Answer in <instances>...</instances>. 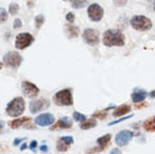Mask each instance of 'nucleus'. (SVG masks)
I'll list each match as a JSON object with an SVG mask.
<instances>
[{
	"mask_svg": "<svg viewBox=\"0 0 155 154\" xmlns=\"http://www.w3.org/2000/svg\"><path fill=\"white\" fill-rule=\"evenodd\" d=\"M102 43L107 47H121L126 43V37L119 29H108L102 35Z\"/></svg>",
	"mask_w": 155,
	"mask_h": 154,
	"instance_id": "nucleus-1",
	"label": "nucleus"
},
{
	"mask_svg": "<svg viewBox=\"0 0 155 154\" xmlns=\"http://www.w3.org/2000/svg\"><path fill=\"white\" fill-rule=\"evenodd\" d=\"M25 112V100L23 97L14 98L6 107V114L12 118H17L21 116Z\"/></svg>",
	"mask_w": 155,
	"mask_h": 154,
	"instance_id": "nucleus-2",
	"label": "nucleus"
},
{
	"mask_svg": "<svg viewBox=\"0 0 155 154\" xmlns=\"http://www.w3.org/2000/svg\"><path fill=\"white\" fill-rule=\"evenodd\" d=\"M53 102L58 107H70L73 105L72 89H62L53 96Z\"/></svg>",
	"mask_w": 155,
	"mask_h": 154,
	"instance_id": "nucleus-3",
	"label": "nucleus"
},
{
	"mask_svg": "<svg viewBox=\"0 0 155 154\" xmlns=\"http://www.w3.org/2000/svg\"><path fill=\"white\" fill-rule=\"evenodd\" d=\"M130 25L137 32H147L153 27L152 20L143 15H136L133 16L130 19Z\"/></svg>",
	"mask_w": 155,
	"mask_h": 154,
	"instance_id": "nucleus-4",
	"label": "nucleus"
},
{
	"mask_svg": "<svg viewBox=\"0 0 155 154\" xmlns=\"http://www.w3.org/2000/svg\"><path fill=\"white\" fill-rule=\"evenodd\" d=\"M2 61L5 65L7 66V68H10V69H18L21 64V62H23V56L20 55L18 52H16V51H10V52H8L4 55V59H2Z\"/></svg>",
	"mask_w": 155,
	"mask_h": 154,
	"instance_id": "nucleus-5",
	"label": "nucleus"
},
{
	"mask_svg": "<svg viewBox=\"0 0 155 154\" xmlns=\"http://www.w3.org/2000/svg\"><path fill=\"white\" fill-rule=\"evenodd\" d=\"M34 39H35V37L29 33H20L16 36L15 46L20 51L26 50L27 47H29L33 44Z\"/></svg>",
	"mask_w": 155,
	"mask_h": 154,
	"instance_id": "nucleus-6",
	"label": "nucleus"
},
{
	"mask_svg": "<svg viewBox=\"0 0 155 154\" xmlns=\"http://www.w3.org/2000/svg\"><path fill=\"white\" fill-rule=\"evenodd\" d=\"M82 37H83V41L88 45H90V46H97L99 42H100L99 32L93 29V28H87V29H84L83 34H82Z\"/></svg>",
	"mask_w": 155,
	"mask_h": 154,
	"instance_id": "nucleus-7",
	"label": "nucleus"
},
{
	"mask_svg": "<svg viewBox=\"0 0 155 154\" xmlns=\"http://www.w3.org/2000/svg\"><path fill=\"white\" fill-rule=\"evenodd\" d=\"M134 137V133L132 131H128V129H123L119 133H117V135L115 136V143H116L118 146H126L128 145L130 141Z\"/></svg>",
	"mask_w": 155,
	"mask_h": 154,
	"instance_id": "nucleus-8",
	"label": "nucleus"
},
{
	"mask_svg": "<svg viewBox=\"0 0 155 154\" xmlns=\"http://www.w3.org/2000/svg\"><path fill=\"white\" fill-rule=\"evenodd\" d=\"M50 100H47L46 98H38V99H34L31 101L29 104V112L31 114H37V112L45 110L50 107Z\"/></svg>",
	"mask_w": 155,
	"mask_h": 154,
	"instance_id": "nucleus-9",
	"label": "nucleus"
},
{
	"mask_svg": "<svg viewBox=\"0 0 155 154\" xmlns=\"http://www.w3.org/2000/svg\"><path fill=\"white\" fill-rule=\"evenodd\" d=\"M21 91L26 97L31 98V99H35L38 96L39 89L37 85L31 83L29 81H23L21 82Z\"/></svg>",
	"mask_w": 155,
	"mask_h": 154,
	"instance_id": "nucleus-10",
	"label": "nucleus"
},
{
	"mask_svg": "<svg viewBox=\"0 0 155 154\" xmlns=\"http://www.w3.org/2000/svg\"><path fill=\"white\" fill-rule=\"evenodd\" d=\"M88 16L92 22H100L104 17V8L101 7L99 4L90 5L88 8Z\"/></svg>",
	"mask_w": 155,
	"mask_h": 154,
	"instance_id": "nucleus-11",
	"label": "nucleus"
},
{
	"mask_svg": "<svg viewBox=\"0 0 155 154\" xmlns=\"http://www.w3.org/2000/svg\"><path fill=\"white\" fill-rule=\"evenodd\" d=\"M55 122V117L53 114H50V112H44V114H41L37 117L34 118V123L37 126H42V127H45V126H51L53 125Z\"/></svg>",
	"mask_w": 155,
	"mask_h": 154,
	"instance_id": "nucleus-12",
	"label": "nucleus"
},
{
	"mask_svg": "<svg viewBox=\"0 0 155 154\" xmlns=\"http://www.w3.org/2000/svg\"><path fill=\"white\" fill-rule=\"evenodd\" d=\"M31 117H21V118H15V119L10 120L8 123V126L12 129H17V128L24 127V128H34L35 126H31L28 124L31 123Z\"/></svg>",
	"mask_w": 155,
	"mask_h": 154,
	"instance_id": "nucleus-13",
	"label": "nucleus"
},
{
	"mask_svg": "<svg viewBox=\"0 0 155 154\" xmlns=\"http://www.w3.org/2000/svg\"><path fill=\"white\" fill-rule=\"evenodd\" d=\"M73 124L68 117H62L61 119H58L55 124L52 125L50 127V131H60V129H70L72 128Z\"/></svg>",
	"mask_w": 155,
	"mask_h": 154,
	"instance_id": "nucleus-14",
	"label": "nucleus"
},
{
	"mask_svg": "<svg viewBox=\"0 0 155 154\" xmlns=\"http://www.w3.org/2000/svg\"><path fill=\"white\" fill-rule=\"evenodd\" d=\"M147 91H145L144 89H140V88H135L134 91L132 93V101L135 102V104H138V102H143L146 97H147Z\"/></svg>",
	"mask_w": 155,
	"mask_h": 154,
	"instance_id": "nucleus-15",
	"label": "nucleus"
},
{
	"mask_svg": "<svg viewBox=\"0 0 155 154\" xmlns=\"http://www.w3.org/2000/svg\"><path fill=\"white\" fill-rule=\"evenodd\" d=\"M64 33L69 38H75L80 34V28L78 26H74L72 24H65L64 25Z\"/></svg>",
	"mask_w": 155,
	"mask_h": 154,
	"instance_id": "nucleus-16",
	"label": "nucleus"
},
{
	"mask_svg": "<svg viewBox=\"0 0 155 154\" xmlns=\"http://www.w3.org/2000/svg\"><path fill=\"white\" fill-rule=\"evenodd\" d=\"M132 110V107L127 104H124V105H120L118 107H115V110L113 112V116L114 117H124L125 115H127L129 114Z\"/></svg>",
	"mask_w": 155,
	"mask_h": 154,
	"instance_id": "nucleus-17",
	"label": "nucleus"
},
{
	"mask_svg": "<svg viewBox=\"0 0 155 154\" xmlns=\"http://www.w3.org/2000/svg\"><path fill=\"white\" fill-rule=\"evenodd\" d=\"M110 141H111V134H106L97 139V144H98V146L104 147L106 150V149L109 146Z\"/></svg>",
	"mask_w": 155,
	"mask_h": 154,
	"instance_id": "nucleus-18",
	"label": "nucleus"
},
{
	"mask_svg": "<svg viewBox=\"0 0 155 154\" xmlns=\"http://www.w3.org/2000/svg\"><path fill=\"white\" fill-rule=\"evenodd\" d=\"M143 127L146 132L154 133V131H155V117H154V116H152V117L147 118V119L144 122Z\"/></svg>",
	"mask_w": 155,
	"mask_h": 154,
	"instance_id": "nucleus-19",
	"label": "nucleus"
},
{
	"mask_svg": "<svg viewBox=\"0 0 155 154\" xmlns=\"http://www.w3.org/2000/svg\"><path fill=\"white\" fill-rule=\"evenodd\" d=\"M96 126H97V119H94V118L85 119L84 122H82L80 124V128L82 131H88V129H91V128L96 127Z\"/></svg>",
	"mask_w": 155,
	"mask_h": 154,
	"instance_id": "nucleus-20",
	"label": "nucleus"
},
{
	"mask_svg": "<svg viewBox=\"0 0 155 154\" xmlns=\"http://www.w3.org/2000/svg\"><path fill=\"white\" fill-rule=\"evenodd\" d=\"M70 1L71 6L74 9H80V8L85 7L88 5V2H89V0H70Z\"/></svg>",
	"mask_w": 155,
	"mask_h": 154,
	"instance_id": "nucleus-21",
	"label": "nucleus"
},
{
	"mask_svg": "<svg viewBox=\"0 0 155 154\" xmlns=\"http://www.w3.org/2000/svg\"><path fill=\"white\" fill-rule=\"evenodd\" d=\"M107 117H108V112L105 110H97L92 114V118H94V119L105 120Z\"/></svg>",
	"mask_w": 155,
	"mask_h": 154,
	"instance_id": "nucleus-22",
	"label": "nucleus"
},
{
	"mask_svg": "<svg viewBox=\"0 0 155 154\" xmlns=\"http://www.w3.org/2000/svg\"><path fill=\"white\" fill-rule=\"evenodd\" d=\"M72 118H73V120L78 122V123H82V122H84L87 119V116L79 112H74L73 115H72Z\"/></svg>",
	"mask_w": 155,
	"mask_h": 154,
	"instance_id": "nucleus-23",
	"label": "nucleus"
},
{
	"mask_svg": "<svg viewBox=\"0 0 155 154\" xmlns=\"http://www.w3.org/2000/svg\"><path fill=\"white\" fill-rule=\"evenodd\" d=\"M70 149V145H68L65 143H63L62 141H60L58 139V142H56V150L58 152H66V151Z\"/></svg>",
	"mask_w": 155,
	"mask_h": 154,
	"instance_id": "nucleus-24",
	"label": "nucleus"
},
{
	"mask_svg": "<svg viewBox=\"0 0 155 154\" xmlns=\"http://www.w3.org/2000/svg\"><path fill=\"white\" fill-rule=\"evenodd\" d=\"M44 23H45V17H44V15L41 14V15L36 16L35 17V27L37 28V29H39Z\"/></svg>",
	"mask_w": 155,
	"mask_h": 154,
	"instance_id": "nucleus-25",
	"label": "nucleus"
},
{
	"mask_svg": "<svg viewBox=\"0 0 155 154\" xmlns=\"http://www.w3.org/2000/svg\"><path fill=\"white\" fill-rule=\"evenodd\" d=\"M19 12V5L17 2H12L9 5V14L10 15H17V12Z\"/></svg>",
	"mask_w": 155,
	"mask_h": 154,
	"instance_id": "nucleus-26",
	"label": "nucleus"
},
{
	"mask_svg": "<svg viewBox=\"0 0 155 154\" xmlns=\"http://www.w3.org/2000/svg\"><path fill=\"white\" fill-rule=\"evenodd\" d=\"M8 19V12L5 8H0V23L4 24Z\"/></svg>",
	"mask_w": 155,
	"mask_h": 154,
	"instance_id": "nucleus-27",
	"label": "nucleus"
},
{
	"mask_svg": "<svg viewBox=\"0 0 155 154\" xmlns=\"http://www.w3.org/2000/svg\"><path fill=\"white\" fill-rule=\"evenodd\" d=\"M60 141H62L63 143H65V144H68V145H72L74 143V139L72 137V136H62V137H60Z\"/></svg>",
	"mask_w": 155,
	"mask_h": 154,
	"instance_id": "nucleus-28",
	"label": "nucleus"
},
{
	"mask_svg": "<svg viewBox=\"0 0 155 154\" xmlns=\"http://www.w3.org/2000/svg\"><path fill=\"white\" fill-rule=\"evenodd\" d=\"M102 151H105V149L97 145V146H93V147H91V149H89V150H87V153L88 154H97V153H99V152H102Z\"/></svg>",
	"mask_w": 155,
	"mask_h": 154,
	"instance_id": "nucleus-29",
	"label": "nucleus"
},
{
	"mask_svg": "<svg viewBox=\"0 0 155 154\" xmlns=\"http://www.w3.org/2000/svg\"><path fill=\"white\" fill-rule=\"evenodd\" d=\"M132 117H133V115L124 116L123 118H119V119H116V120H114V122H110V123H109V126H113V125L119 124V123H121V122H124V120H127V119H129V118H132Z\"/></svg>",
	"mask_w": 155,
	"mask_h": 154,
	"instance_id": "nucleus-30",
	"label": "nucleus"
},
{
	"mask_svg": "<svg viewBox=\"0 0 155 154\" xmlns=\"http://www.w3.org/2000/svg\"><path fill=\"white\" fill-rule=\"evenodd\" d=\"M114 5L117 7H124L127 5V0H114Z\"/></svg>",
	"mask_w": 155,
	"mask_h": 154,
	"instance_id": "nucleus-31",
	"label": "nucleus"
},
{
	"mask_svg": "<svg viewBox=\"0 0 155 154\" xmlns=\"http://www.w3.org/2000/svg\"><path fill=\"white\" fill-rule=\"evenodd\" d=\"M65 18H66V20L69 22V24H72L74 22V19H75V15H74L73 12H68Z\"/></svg>",
	"mask_w": 155,
	"mask_h": 154,
	"instance_id": "nucleus-32",
	"label": "nucleus"
},
{
	"mask_svg": "<svg viewBox=\"0 0 155 154\" xmlns=\"http://www.w3.org/2000/svg\"><path fill=\"white\" fill-rule=\"evenodd\" d=\"M37 145H38V142L34 139V141H31V144L28 145V147L31 149V152H36V147H37Z\"/></svg>",
	"mask_w": 155,
	"mask_h": 154,
	"instance_id": "nucleus-33",
	"label": "nucleus"
},
{
	"mask_svg": "<svg viewBox=\"0 0 155 154\" xmlns=\"http://www.w3.org/2000/svg\"><path fill=\"white\" fill-rule=\"evenodd\" d=\"M21 26H23V23H21L20 19L17 18V19L14 20V28H15V29H18V28H20Z\"/></svg>",
	"mask_w": 155,
	"mask_h": 154,
	"instance_id": "nucleus-34",
	"label": "nucleus"
},
{
	"mask_svg": "<svg viewBox=\"0 0 155 154\" xmlns=\"http://www.w3.org/2000/svg\"><path fill=\"white\" fill-rule=\"evenodd\" d=\"M147 106H148L147 102L143 101V102H140V104H136L135 105V109H143V108H146Z\"/></svg>",
	"mask_w": 155,
	"mask_h": 154,
	"instance_id": "nucleus-35",
	"label": "nucleus"
},
{
	"mask_svg": "<svg viewBox=\"0 0 155 154\" xmlns=\"http://www.w3.org/2000/svg\"><path fill=\"white\" fill-rule=\"evenodd\" d=\"M26 139H27V137H24V139H14V143H12V144H14L15 146H17V145H19L20 143L24 142V141H26Z\"/></svg>",
	"mask_w": 155,
	"mask_h": 154,
	"instance_id": "nucleus-36",
	"label": "nucleus"
},
{
	"mask_svg": "<svg viewBox=\"0 0 155 154\" xmlns=\"http://www.w3.org/2000/svg\"><path fill=\"white\" fill-rule=\"evenodd\" d=\"M109 154H123V152H121L118 147H115V149H113V150L110 151V153Z\"/></svg>",
	"mask_w": 155,
	"mask_h": 154,
	"instance_id": "nucleus-37",
	"label": "nucleus"
},
{
	"mask_svg": "<svg viewBox=\"0 0 155 154\" xmlns=\"http://www.w3.org/2000/svg\"><path fill=\"white\" fill-rule=\"evenodd\" d=\"M39 150L42 151V152H47V151H48V147H47V145H42Z\"/></svg>",
	"mask_w": 155,
	"mask_h": 154,
	"instance_id": "nucleus-38",
	"label": "nucleus"
},
{
	"mask_svg": "<svg viewBox=\"0 0 155 154\" xmlns=\"http://www.w3.org/2000/svg\"><path fill=\"white\" fill-rule=\"evenodd\" d=\"M27 147H28L27 144H26V143H23V144H21V146H20V151H25Z\"/></svg>",
	"mask_w": 155,
	"mask_h": 154,
	"instance_id": "nucleus-39",
	"label": "nucleus"
},
{
	"mask_svg": "<svg viewBox=\"0 0 155 154\" xmlns=\"http://www.w3.org/2000/svg\"><path fill=\"white\" fill-rule=\"evenodd\" d=\"M150 96H151V98H154V90H153V91L150 93Z\"/></svg>",
	"mask_w": 155,
	"mask_h": 154,
	"instance_id": "nucleus-40",
	"label": "nucleus"
},
{
	"mask_svg": "<svg viewBox=\"0 0 155 154\" xmlns=\"http://www.w3.org/2000/svg\"><path fill=\"white\" fill-rule=\"evenodd\" d=\"M2 66H4V64H2V63H1V62H0V70L2 69Z\"/></svg>",
	"mask_w": 155,
	"mask_h": 154,
	"instance_id": "nucleus-41",
	"label": "nucleus"
}]
</instances>
